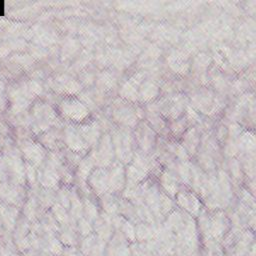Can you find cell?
Returning <instances> with one entry per match:
<instances>
[{
	"instance_id": "1",
	"label": "cell",
	"mask_w": 256,
	"mask_h": 256,
	"mask_svg": "<svg viewBox=\"0 0 256 256\" xmlns=\"http://www.w3.org/2000/svg\"><path fill=\"white\" fill-rule=\"evenodd\" d=\"M230 221L223 211H215L209 216V237L216 241H220L228 233Z\"/></svg>"
},
{
	"instance_id": "2",
	"label": "cell",
	"mask_w": 256,
	"mask_h": 256,
	"mask_svg": "<svg viewBox=\"0 0 256 256\" xmlns=\"http://www.w3.org/2000/svg\"><path fill=\"white\" fill-rule=\"evenodd\" d=\"M178 206L190 215H199L201 212L200 198L190 191H179L176 195Z\"/></svg>"
},
{
	"instance_id": "3",
	"label": "cell",
	"mask_w": 256,
	"mask_h": 256,
	"mask_svg": "<svg viewBox=\"0 0 256 256\" xmlns=\"http://www.w3.org/2000/svg\"><path fill=\"white\" fill-rule=\"evenodd\" d=\"M136 139L141 149L140 151L147 154L148 152H150V150L152 149L155 143V136H154L153 129L147 124L141 123L137 128Z\"/></svg>"
},
{
	"instance_id": "4",
	"label": "cell",
	"mask_w": 256,
	"mask_h": 256,
	"mask_svg": "<svg viewBox=\"0 0 256 256\" xmlns=\"http://www.w3.org/2000/svg\"><path fill=\"white\" fill-rule=\"evenodd\" d=\"M217 177V182H218V187L220 191V197H221V204L222 207H226L232 198V182L226 172L223 170H220L218 172Z\"/></svg>"
},
{
	"instance_id": "5",
	"label": "cell",
	"mask_w": 256,
	"mask_h": 256,
	"mask_svg": "<svg viewBox=\"0 0 256 256\" xmlns=\"http://www.w3.org/2000/svg\"><path fill=\"white\" fill-rule=\"evenodd\" d=\"M160 184L163 192L170 197H174L179 192V181L177 175L170 170H164L160 175Z\"/></svg>"
},
{
	"instance_id": "6",
	"label": "cell",
	"mask_w": 256,
	"mask_h": 256,
	"mask_svg": "<svg viewBox=\"0 0 256 256\" xmlns=\"http://www.w3.org/2000/svg\"><path fill=\"white\" fill-rule=\"evenodd\" d=\"M159 92V88L156 85L155 82L152 80H145L143 81L139 86V98H141L142 101H151L154 99Z\"/></svg>"
},
{
	"instance_id": "7",
	"label": "cell",
	"mask_w": 256,
	"mask_h": 256,
	"mask_svg": "<svg viewBox=\"0 0 256 256\" xmlns=\"http://www.w3.org/2000/svg\"><path fill=\"white\" fill-rule=\"evenodd\" d=\"M199 135L197 133V130L195 128H190L187 130L183 136V147L185 146V150L187 153L195 154L198 146H199Z\"/></svg>"
},
{
	"instance_id": "8",
	"label": "cell",
	"mask_w": 256,
	"mask_h": 256,
	"mask_svg": "<svg viewBox=\"0 0 256 256\" xmlns=\"http://www.w3.org/2000/svg\"><path fill=\"white\" fill-rule=\"evenodd\" d=\"M112 181H113V185L116 186L117 189H121L123 187L124 181H125V171L121 164H118L115 167V169L113 171Z\"/></svg>"
},
{
	"instance_id": "9",
	"label": "cell",
	"mask_w": 256,
	"mask_h": 256,
	"mask_svg": "<svg viewBox=\"0 0 256 256\" xmlns=\"http://www.w3.org/2000/svg\"><path fill=\"white\" fill-rule=\"evenodd\" d=\"M159 205H160L161 215H166L173 209V201L171 200L170 196H168L163 191H160Z\"/></svg>"
},
{
	"instance_id": "10",
	"label": "cell",
	"mask_w": 256,
	"mask_h": 256,
	"mask_svg": "<svg viewBox=\"0 0 256 256\" xmlns=\"http://www.w3.org/2000/svg\"><path fill=\"white\" fill-rule=\"evenodd\" d=\"M122 230L123 233L125 234L126 238L131 241V242H135L136 240V235H135V225H133V223L131 221H124L122 224Z\"/></svg>"
},
{
	"instance_id": "11",
	"label": "cell",
	"mask_w": 256,
	"mask_h": 256,
	"mask_svg": "<svg viewBox=\"0 0 256 256\" xmlns=\"http://www.w3.org/2000/svg\"><path fill=\"white\" fill-rule=\"evenodd\" d=\"M229 168L232 175V178L234 180H240L241 179V166L237 159L231 158L229 161Z\"/></svg>"
},
{
	"instance_id": "12",
	"label": "cell",
	"mask_w": 256,
	"mask_h": 256,
	"mask_svg": "<svg viewBox=\"0 0 256 256\" xmlns=\"http://www.w3.org/2000/svg\"><path fill=\"white\" fill-rule=\"evenodd\" d=\"M186 120L185 119H175L171 125V130L174 134H182L185 131Z\"/></svg>"
}]
</instances>
